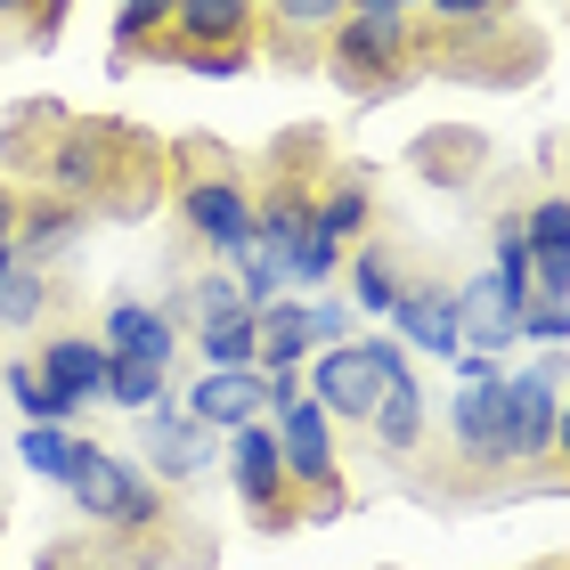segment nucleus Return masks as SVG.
<instances>
[{"mask_svg": "<svg viewBox=\"0 0 570 570\" xmlns=\"http://www.w3.org/2000/svg\"><path fill=\"white\" fill-rule=\"evenodd\" d=\"M407 375V351L367 334V343H343V351H318V367H309V400L326 407L334 424H375L383 392Z\"/></svg>", "mask_w": 570, "mask_h": 570, "instance_id": "nucleus-6", "label": "nucleus"}, {"mask_svg": "<svg viewBox=\"0 0 570 570\" xmlns=\"http://www.w3.org/2000/svg\"><path fill=\"white\" fill-rule=\"evenodd\" d=\"M400 262H392V245H358V262H351V302L358 309H375V318H392L400 309Z\"/></svg>", "mask_w": 570, "mask_h": 570, "instance_id": "nucleus-26", "label": "nucleus"}, {"mask_svg": "<svg viewBox=\"0 0 570 570\" xmlns=\"http://www.w3.org/2000/svg\"><path fill=\"white\" fill-rule=\"evenodd\" d=\"M98 343H107V351H131V358H164V367H171V309H155V302H115L107 326H98Z\"/></svg>", "mask_w": 570, "mask_h": 570, "instance_id": "nucleus-22", "label": "nucleus"}, {"mask_svg": "<svg viewBox=\"0 0 570 570\" xmlns=\"http://www.w3.org/2000/svg\"><path fill=\"white\" fill-rule=\"evenodd\" d=\"M351 343V302H309V351H343Z\"/></svg>", "mask_w": 570, "mask_h": 570, "instance_id": "nucleus-33", "label": "nucleus"}, {"mask_svg": "<svg viewBox=\"0 0 570 570\" xmlns=\"http://www.w3.org/2000/svg\"><path fill=\"white\" fill-rule=\"evenodd\" d=\"M66 498L90 513V522H107L115 538H131V547H155L171 522V498H164V481L139 473V464H122L107 449H73V473H66Z\"/></svg>", "mask_w": 570, "mask_h": 570, "instance_id": "nucleus-4", "label": "nucleus"}, {"mask_svg": "<svg viewBox=\"0 0 570 570\" xmlns=\"http://www.w3.org/2000/svg\"><path fill=\"white\" fill-rule=\"evenodd\" d=\"M253 33H262V0H179L171 41L155 58H179V49H253Z\"/></svg>", "mask_w": 570, "mask_h": 570, "instance_id": "nucleus-14", "label": "nucleus"}, {"mask_svg": "<svg viewBox=\"0 0 570 570\" xmlns=\"http://www.w3.org/2000/svg\"><path fill=\"white\" fill-rule=\"evenodd\" d=\"M367 432L383 440V456H416V449H424V432H432V400H424L416 367H407L392 392H383V407H375V424H367Z\"/></svg>", "mask_w": 570, "mask_h": 570, "instance_id": "nucleus-21", "label": "nucleus"}, {"mask_svg": "<svg viewBox=\"0 0 570 570\" xmlns=\"http://www.w3.org/2000/svg\"><path fill=\"white\" fill-rule=\"evenodd\" d=\"M505 424H513V464H538L562 432V392H554V358L505 375Z\"/></svg>", "mask_w": 570, "mask_h": 570, "instance_id": "nucleus-13", "label": "nucleus"}, {"mask_svg": "<svg viewBox=\"0 0 570 570\" xmlns=\"http://www.w3.org/2000/svg\"><path fill=\"white\" fill-rule=\"evenodd\" d=\"M407 164H416V171L432 179V188H464V179H481V164H489V139L473 131V122H432V131H416Z\"/></svg>", "mask_w": 570, "mask_h": 570, "instance_id": "nucleus-16", "label": "nucleus"}, {"mask_svg": "<svg viewBox=\"0 0 570 570\" xmlns=\"http://www.w3.org/2000/svg\"><path fill=\"white\" fill-rule=\"evenodd\" d=\"M309 228L334 245V253H351L358 237L375 228V188L358 171H326V188H318V213H309Z\"/></svg>", "mask_w": 570, "mask_h": 570, "instance_id": "nucleus-18", "label": "nucleus"}, {"mask_svg": "<svg viewBox=\"0 0 570 570\" xmlns=\"http://www.w3.org/2000/svg\"><path fill=\"white\" fill-rule=\"evenodd\" d=\"M107 343H90V334H73V326H58V334H41V351H33V367H41V383L66 400V416H82L90 400H107Z\"/></svg>", "mask_w": 570, "mask_h": 570, "instance_id": "nucleus-12", "label": "nucleus"}, {"mask_svg": "<svg viewBox=\"0 0 570 570\" xmlns=\"http://www.w3.org/2000/svg\"><path fill=\"white\" fill-rule=\"evenodd\" d=\"M196 351H204V367H262V309L196 326Z\"/></svg>", "mask_w": 570, "mask_h": 570, "instance_id": "nucleus-25", "label": "nucleus"}, {"mask_svg": "<svg viewBox=\"0 0 570 570\" xmlns=\"http://www.w3.org/2000/svg\"><path fill=\"white\" fill-rule=\"evenodd\" d=\"M432 17L440 24H498V17H513V0H432Z\"/></svg>", "mask_w": 570, "mask_h": 570, "instance_id": "nucleus-35", "label": "nucleus"}, {"mask_svg": "<svg viewBox=\"0 0 570 570\" xmlns=\"http://www.w3.org/2000/svg\"><path fill=\"white\" fill-rule=\"evenodd\" d=\"M522 309H530V294L513 277H498V269L464 277L456 285V334H464L456 358H498V351H513V343H522Z\"/></svg>", "mask_w": 570, "mask_h": 570, "instance_id": "nucleus-9", "label": "nucleus"}, {"mask_svg": "<svg viewBox=\"0 0 570 570\" xmlns=\"http://www.w3.org/2000/svg\"><path fill=\"white\" fill-rule=\"evenodd\" d=\"M41 188L73 196L90 220H147L171 188V147L115 115H66L41 155Z\"/></svg>", "mask_w": 570, "mask_h": 570, "instance_id": "nucleus-1", "label": "nucleus"}, {"mask_svg": "<svg viewBox=\"0 0 570 570\" xmlns=\"http://www.w3.org/2000/svg\"><path fill=\"white\" fill-rule=\"evenodd\" d=\"M17 269H24V253H17V237H9V245H0V285H9Z\"/></svg>", "mask_w": 570, "mask_h": 570, "instance_id": "nucleus-38", "label": "nucleus"}, {"mask_svg": "<svg viewBox=\"0 0 570 570\" xmlns=\"http://www.w3.org/2000/svg\"><path fill=\"white\" fill-rule=\"evenodd\" d=\"M309 358V309L302 302H269L262 309V375H294Z\"/></svg>", "mask_w": 570, "mask_h": 570, "instance_id": "nucleus-24", "label": "nucleus"}, {"mask_svg": "<svg viewBox=\"0 0 570 570\" xmlns=\"http://www.w3.org/2000/svg\"><path fill=\"white\" fill-rule=\"evenodd\" d=\"M188 416L213 424V432H245V424L277 416V375H262V367H204L196 392H188Z\"/></svg>", "mask_w": 570, "mask_h": 570, "instance_id": "nucleus-11", "label": "nucleus"}, {"mask_svg": "<svg viewBox=\"0 0 570 570\" xmlns=\"http://www.w3.org/2000/svg\"><path fill=\"white\" fill-rule=\"evenodd\" d=\"M456 400H449V440L464 473H505L513 464V424H505V375L498 358H456Z\"/></svg>", "mask_w": 570, "mask_h": 570, "instance_id": "nucleus-7", "label": "nucleus"}, {"mask_svg": "<svg viewBox=\"0 0 570 570\" xmlns=\"http://www.w3.org/2000/svg\"><path fill=\"white\" fill-rule=\"evenodd\" d=\"M139 440H147L155 481H196L204 464L220 456V432H213V424H196V416H188V400H155V407H139Z\"/></svg>", "mask_w": 570, "mask_h": 570, "instance_id": "nucleus-10", "label": "nucleus"}, {"mask_svg": "<svg viewBox=\"0 0 570 570\" xmlns=\"http://www.w3.org/2000/svg\"><path fill=\"white\" fill-rule=\"evenodd\" d=\"M82 228H90V213H82V204H73V196H24V220H17V253H24V262H49V253H66L73 237H82Z\"/></svg>", "mask_w": 570, "mask_h": 570, "instance_id": "nucleus-20", "label": "nucleus"}, {"mask_svg": "<svg viewBox=\"0 0 570 570\" xmlns=\"http://www.w3.org/2000/svg\"><path fill=\"white\" fill-rule=\"evenodd\" d=\"M49 302H58V285H49L33 262H24L9 285H0V326H41V318H49Z\"/></svg>", "mask_w": 570, "mask_h": 570, "instance_id": "nucleus-29", "label": "nucleus"}, {"mask_svg": "<svg viewBox=\"0 0 570 570\" xmlns=\"http://www.w3.org/2000/svg\"><path fill=\"white\" fill-rule=\"evenodd\" d=\"M554 449H562V464H570V400H562V432H554Z\"/></svg>", "mask_w": 570, "mask_h": 570, "instance_id": "nucleus-40", "label": "nucleus"}, {"mask_svg": "<svg viewBox=\"0 0 570 570\" xmlns=\"http://www.w3.org/2000/svg\"><path fill=\"white\" fill-rule=\"evenodd\" d=\"M277 449H285V473H294L302 522H334L351 505V489H343V456H334V416L309 392L277 407Z\"/></svg>", "mask_w": 570, "mask_h": 570, "instance_id": "nucleus-5", "label": "nucleus"}, {"mask_svg": "<svg viewBox=\"0 0 570 570\" xmlns=\"http://www.w3.org/2000/svg\"><path fill=\"white\" fill-rule=\"evenodd\" d=\"M530 294H570V196L530 204Z\"/></svg>", "mask_w": 570, "mask_h": 570, "instance_id": "nucleus-17", "label": "nucleus"}, {"mask_svg": "<svg viewBox=\"0 0 570 570\" xmlns=\"http://www.w3.org/2000/svg\"><path fill=\"white\" fill-rule=\"evenodd\" d=\"M171 9L179 0H122L115 9V66H139L171 41Z\"/></svg>", "mask_w": 570, "mask_h": 570, "instance_id": "nucleus-23", "label": "nucleus"}, {"mask_svg": "<svg viewBox=\"0 0 570 570\" xmlns=\"http://www.w3.org/2000/svg\"><path fill=\"white\" fill-rule=\"evenodd\" d=\"M0 17H24V24H33V0H0Z\"/></svg>", "mask_w": 570, "mask_h": 570, "instance_id": "nucleus-41", "label": "nucleus"}, {"mask_svg": "<svg viewBox=\"0 0 570 570\" xmlns=\"http://www.w3.org/2000/svg\"><path fill=\"white\" fill-rule=\"evenodd\" d=\"M73 449H82V440H73L66 424H24V440H17L24 473H33V481H58V489H66V473H73Z\"/></svg>", "mask_w": 570, "mask_h": 570, "instance_id": "nucleus-27", "label": "nucleus"}, {"mask_svg": "<svg viewBox=\"0 0 570 570\" xmlns=\"http://www.w3.org/2000/svg\"><path fill=\"white\" fill-rule=\"evenodd\" d=\"M66 9H73V0H33V49H49L66 33Z\"/></svg>", "mask_w": 570, "mask_h": 570, "instance_id": "nucleus-36", "label": "nucleus"}, {"mask_svg": "<svg viewBox=\"0 0 570 570\" xmlns=\"http://www.w3.org/2000/svg\"><path fill=\"white\" fill-rule=\"evenodd\" d=\"M171 196H179V220H188V237L204 253L237 262V253L253 245V188H245V171L228 164V147L179 139L171 147Z\"/></svg>", "mask_w": 570, "mask_h": 570, "instance_id": "nucleus-2", "label": "nucleus"}, {"mask_svg": "<svg viewBox=\"0 0 570 570\" xmlns=\"http://www.w3.org/2000/svg\"><path fill=\"white\" fill-rule=\"evenodd\" d=\"M228 481L245 498V522L253 530H302V498H294V473H285V449H277V424H245L228 440Z\"/></svg>", "mask_w": 570, "mask_h": 570, "instance_id": "nucleus-8", "label": "nucleus"}, {"mask_svg": "<svg viewBox=\"0 0 570 570\" xmlns=\"http://www.w3.org/2000/svg\"><path fill=\"white\" fill-rule=\"evenodd\" d=\"M17 220H24V196L9 188V179H0V245H9V237H17Z\"/></svg>", "mask_w": 570, "mask_h": 570, "instance_id": "nucleus-37", "label": "nucleus"}, {"mask_svg": "<svg viewBox=\"0 0 570 570\" xmlns=\"http://www.w3.org/2000/svg\"><path fill=\"white\" fill-rule=\"evenodd\" d=\"M171 66L204 73V82H228V73H245V66H253V49H179Z\"/></svg>", "mask_w": 570, "mask_h": 570, "instance_id": "nucleus-34", "label": "nucleus"}, {"mask_svg": "<svg viewBox=\"0 0 570 570\" xmlns=\"http://www.w3.org/2000/svg\"><path fill=\"white\" fill-rule=\"evenodd\" d=\"M107 400H115V407H131V416H139V407H155V400H164V358H131V351H115V358H107Z\"/></svg>", "mask_w": 570, "mask_h": 570, "instance_id": "nucleus-28", "label": "nucleus"}, {"mask_svg": "<svg viewBox=\"0 0 570 570\" xmlns=\"http://www.w3.org/2000/svg\"><path fill=\"white\" fill-rule=\"evenodd\" d=\"M228 269H237V285H245V302H253V309L285 302V262H277V253H269L262 237H253V245H245V253H237Z\"/></svg>", "mask_w": 570, "mask_h": 570, "instance_id": "nucleus-30", "label": "nucleus"}, {"mask_svg": "<svg viewBox=\"0 0 570 570\" xmlns=\"http://www.w3.org/2000/svg\"><path fill=\"white\" fill-rule=\"evenodd\" d=\"M522 334H530V343H570V294H530Z\"/></svg>", "mask_w": 570, "mask_h": 570, "instance_id": "nucleus-32", "label": "nucleus"}, {"mask_svg": "<svg viewBox=\"0 0 570 570\" xmlns=\"http://www.w3.org/2000/svg\"><path fill=\"white\" fill-rule=\"evenodd\" d=\"M343 90L358 98H392L407 90V73L424 66V41H416V17L400 9H351L343 24L326 33V58H318Z\"/></svg>", "mask_w": 570, "mask_h": 570, "instance_id": "nucleus-3", "label": "nucleus"}, {"mask_svg": "<svg viewBox=\"0 0 570 570\" xmlns=\"http://www.w3.org/2000/svg\"><path fill=\"white\" fill-rule=\"evenodd\" d=\"M9 400H17V416H33V424H66V400L41 383L33 358H9Z\"/></svg>", "mask_w": 570, "mask_h": 570, "instance_id": "nucleus-31", "label": "nucleus"}, {"mask_svg": "<svg viewBox=\"0 0 570 570\" xmlns=\"http://www.w3.org/2000/svg\"><path fill=\"white\" fill-rule=\"evenodd\" d=\"M351 9H400V17H407V9H416V0H351Z\"/></svg>", "mask_w": 570, "mask_h": 570, "instance_id": "nucleus-39", "label": "nucleus"}, {"mask_svg": "<svg viewBox=\"0 0 570 570\" xmlns=\"http://www.w3.org/2000/svg\"><path fill=\"white\" fill-rule=\"evenodd\" d=\"M351 17V0H269V58L277 66H318L326 33Z\"/></svg>", "mask_w": 570, "mask_h": 570, "instance_id": "nucleus-15", "label": "nucleus"}, {"mask_svg": "<svg viewBox=\"0 0 570 570\" xmlns=\"http://www.w3.org/2000/svg\"><path fill=\"white\" fill-rule=\"evenodd\" d=\"M392 318H400L407 343L432 351V358H456L464 351V334H456V285H407Z\"/></svg>", "mask_w": 570, "mask_h": 570, "instance_id": "nucleus-19", "label": "nucleus"}]
</instances>
